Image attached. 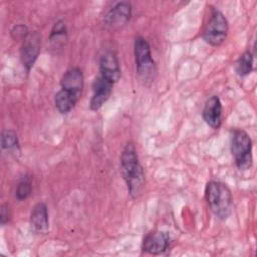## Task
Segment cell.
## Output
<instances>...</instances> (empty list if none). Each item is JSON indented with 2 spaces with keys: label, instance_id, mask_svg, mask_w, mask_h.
Returning a JSON list of instances; mask_svg holds the SVG:
<instances>
[{
  "label": "cell",
  "instance_id": "cell-1",
  "mask_svg": "<svg viewBox=\"0 0 257 257\" xmlns=\"http://www.w3.org/2000/svg\"><path fill=\"white\" fill-rule=\"evenodd\" d=\"M120 170L128 194L133 199L138 198L145 186V174L133 143H127L122 150L120 155Z\"/></svg>",
  "mask_w": 257,
  "mask_h": 257
},
{
  "label": "cell",
  "instance_id": "cell-18",
  "mask_svg": "<svg viewBox=\"0 0 257 257\" xmlns=\"http://www.w3.org/2000/svg\"><path fill=\"white\" fill-rule=\"evenodd\" d=\"M66 25L64 21L58 20L54 23L51 33H50V41H58L59 39H63L66 36Z\"/></svg>",
  "mask_w": 257,
  "mask_h": 257
},
{
  "label": "cell",
  "instance_id": "cell-16",
  "mask_svg": "<svg viewBox=\"0 0 257 257\" xmlns=\"http://www.w3.org/2000/svg\"><path fill=\"white\" fill-rule=\"evenodd\" d=\"M1 147L4 150H19L17 134L12 130H4L1 134Z\"/></svg>",
  "mask_w": 257,
  "mask_h": 257
},
{
  "label": "cell",
  "instance_id": "cell-8",
  "mask_svg": "<svg viewBox=\"0 0 257 257\" xmlns=\"http://www.w3.org/2000/svg\"><path fill=\"white\" fill-rule=\"evenodd\" d=\"M170 244V235L164 231H152L146 235L143 241V250L150 254L165 252Z\"/></svg>",
  "mask_w": 257,
  "mask_h": 257
},
{
  "label": "cell",
  "instance_id": "cell-10",
  "mask_svg": "<svg viewBox=\"0 0 257 257\" xmlns=\"http://www.w3.org/2000/svg\"><path fill=\"white\" fill-rule=\"evenodd\" d=\"M99 70L100 75L111 83L114 84L119 80L121 75L120 67L118 59L113 52L107 51L101 56L99 61Z\"/></svg>",
  "mask_w": 257,
  "mask_h": 257
},
{
  "label": "cell",
  "instance_id": "cell-5",
  "mask_svg": "<svg viewBox=\"0 0 257 257\" xmlns=\"http://www.w3.org/2000/svg\"><path fill=\"white\" fill-rule=\"evenodd\" d=\"M228 29L229 26L226 17L222 12L214 9L204 28L203 38L208 44L212 46H219L225 41Z\"/></svg>",
  "mask_w": 257,
  "mask_h": 257
},
{
  "label": "cell",
  "instance_id": "cell-7",
  "mask_svg": "<svg viewBox=\"0 0 257 257\" xmlns=\"http://www.w3.org/2000/svg\"><path fill=\"white\" fill-rule=\"evenodd\" d=\"M113 83L103 78L101 75L97 76L92 83V97L89 102L90 109H99L109 98L112 92Z\"/></svg>",
  "mask_w": 257,
  "mask_h": 257
},
{
  "label": "cell",
  "instance_id": "cell-15",
  "mask_svg": "<svg viewBox=\"0 0 257 257\" xmlns=\"http://www.w3.org/2000/svg\"><path fill=\"white\" fill-rule=\"evenodd\" d=\"M253 68V54L250 51L244 52L237 60L235 64V70L238 75H248Z\"/></svg>",
  "mask_w": 257,
  "mask_h": 257
},
{
  "label": "cell",
  "instance_id": "cell-2",
  "mask_svg": "<svg viewBox=\"0 0 257 257\" xmlns=\"http://www.w3.org/2000/svg\"><path fill=\"white\" fill-rule=\"evenodd\" d=\"M206 201L216 217L225 220L232 210V194L229 188L217 181H210L205 189Z\"/></svg>",
  "mask_w": 257,
  "mask_h": 257
},
{
  "label": "cell",
  "instance_id": "cell-13",
  "mask_svg": "<svg viewBox=\"0 0 257 257\" xmlns=\"http://www.w3.org/2000/svg\"><path fill=\"white\" fill-rule=\"evenodd\" d=\"M83 84H84V78L79 68H71L67 70L63 74L60 80L61 89L69 91L78 96H80L81 94Z\"/></svg>",
  "mask_w": 257,
  "mask_h": 257
},
{
  "label": "cell",
  "instance_id": "cell-19",
  "mask_svg": "<svg viewBox=\"0 0 257 257\" xmlns=\"http://www.w3.org/2000/svg\"><path fill=\"white\" fill-rule=\"evenodd\" d=\"M29 33L30 32L28 31L27 27L23 24L15 25L11 30V36H12L13 39H16V40H18V39L24 40Z\"/></svg>",
  "mask_w": 257,
  "mask_h": 257
},
{
  "label": "cell",
  "instance_id": "cell-6",
  "mask_svg": "<svg viewBox=\"0 0 257 257\" xmlns=\"http://www.w3.org/2000/svg\"><path fill=\"white\" fill-rule=\"evenodd\" d=\"M41 47V35L37 32H31L23 40L21 47V59L26 70L29 71L34 65Z\"/></svg>",
  "mask_w": 257,
  "mask_h": 257
},
{
  "label": "cell",
  "instance_id": "cell-12",
  "mask_svg": "<svg viewBox=\"0 0 257 257\" xmlns=\"http://www.w3.org/2000/svg\"><path fill=\"white\" fill-rule=\"evenodd\" d=\"M30 228L36 234L46 233L49 228L48 210L44 203L36 204L30 214Z\"/></svg>",
  "mask_w": 257,
  "mask_h": 257
},
{
  "label": "cell",
  "instance_id": "cell-11",
  "mask_svg": "<svg viewBox=\"0 0 257 257\" xmlns=\"http://www.w3.org/2000/svg\"><path fill=\"white\" fill-rule=\"evenodd\" d=\"M203 118L206 123L214 130L220 127L222 122V103L218 96L208 98L203 108Z\"/></svg>",
  "mask_w": 257,
  "mask_h": 257
},
{
  "label": "cell",
  "instance_id": "cell-17",
  "mask_svg": "<svg viewBox=\"0 0 257 257\" xmlns=\"http://www.w3.org/2000/svg\"><path fill=\"white\" fill-rule=\"evenodd\" d=\"M31 183L28 178H23L17 185L16 198L19 201L25 200L31 193Z\"/></svg>",
  "mask_w": 257,
  "mask_h": 257
},
{
  "label": "cell",
  "instance_id": "cell-4",
  "mask_svg": "<svg viewBox=\"0 0 257 257\" xmlns=\"http://www.w3.org/2000/svg\"><path fill=\"white\" fill-rule=\"evenodd\" d=\"M231 152L239 170H247L252 166V141L243 130H234L231 135Z\"/></svg>",
  "mask_w": 257,
  "mask_h": 257
},
{
  "label": "cell",
  "instance_id": "cell-20",
  "mask_svg": "<svg viewBox=\"0 0 257 257\" xmlns=\"http://www.w3.org/2000/svg\"><path fill=\"white\" fill-rule=\"evenodd\" d=\"M10 207L8 204H3L1 206V213H0V221L2 225H5L10 219Z\"/></svg>",
  "mask_w": 257,
  "mask_h": 257
},
{
  "label": "cell",
  "instance_id": "cell-3",
  "mask_svg": "<svg viewBox=\"0 0 257 257\" xmlns=\"http://www.w3.org/2000/svg\"><path fill=\"white\" fill-rule=\"evenodd\" d=\"M134 52L137 73L144 84L149 85L154 81L157 71L149 42L144 37H137L134 45Z\"/></svg>",
  "mask_w": 257,
  "mask_h": 257
},
{
  "label": "cell",
  "instance_id": "cell-9",
  "mask_svg": "<svg viewBox=\"0 0 257 257\" xmlns=\"http://www.w3.org/2000/svg\"><path fill=\"white\" fill-rule=\"evenodd\" d=\"M132 16V4L130 2H118L110 8L105 17V22L113 29L122 27Z\"/></svg>",
  "mask_w": 257,
  "mask_h": 257
},
{
  "label": "cell",
  "instance_id": "cell-14",
  "mask_svg": "<svg viewBox=\"0 0 257 257\" xmlns=\"http://www.w3.org/2000/svg\"><path fill=\"white\" fill-rule=\"evenodd\" d=\"M78 98V95L73 94L64 89H60L56 92L54 96V103L59 112L67 113L74 107Z\"/></svg>",
  "mask_w": 257,
  "mask_h": 257
}]
</instances>
